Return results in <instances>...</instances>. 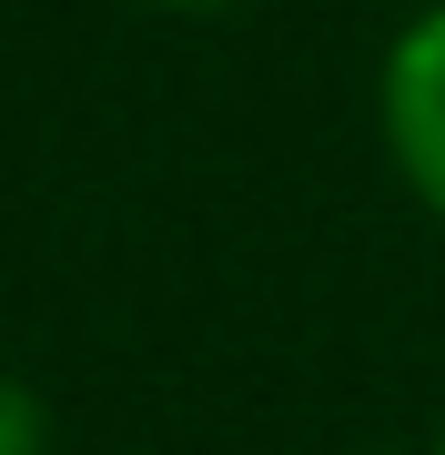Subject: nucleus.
Instances as JSON below:
<instances>
[{
  "label": "nucleus",
  "instance_id": "nucleus-3",
  "mask_svg": "<svg viewBox=\"0 0 445 455\" xmlns=\"http://www.w3.org/2000/svg\"><path fill=\"white\" fill-rule=\"evenodd\" d=\"M152 11H243V0H152Z\"/></svg>",
  "mask_w": 445,
  "mask_h": 455
},
{
  "label": "nucleus",
  "instance_id": "nucleus-4",
  "mask_svg": "<svg viewBox=\"0 0 445 455\" xmlns=\"http://www.w3.org/2000/svg\"><path fill=\"white\" fill-rule=\"evenodd\" d=\"M425 455H445V435H435V445H425Z\"/></svg>",
  "mask_w": 445,
  "mask_h": 455
},
{
  "label": "nucleus",
  "instance_id": "nucleus-1",
  "mask_svg": "<svg viewBox=\"0 0 445 455\" xmlns=\"http://www.w3.org/2000/svg\"><path fill=\"white\" fill-rule=\"evenodd\" d=\"M375 132H385L395 182L425 203V223H445V0H425V11L385 41V61H375Z\"/></svg>",
  "mask_w": 445,
  "mask_h": 455
},
{
  "label": "nucleus",
  "instance_id": "nucleus-5",
  "mask_svg": "<svg viewBox=\"0 0 445 455\" xmlns=\"http://www.w3.org/2000/svg\"><path fill=\"white\" fill-rule=\"evenodd\" d=\"M354 455H375V445H354Z\"/></svg>",
  "mask_w": 445,
  "mask_h": 455
},
{
  "label": "nucleus",
  "instance_id": "nucleus-2",
  "mask_svg": "<svg viewBox=\"0 0 445 455\" xmlns=\"http://www.w3.org/2000/svg\"><path fill=\"white\" fill-rule=\"evenodd\" d=\"M0 455H51V415H41V395L11 385V374H0Z\"/></svg>",
  "mask_w": 445,
  "mask_h": 455
}]
</instances>
